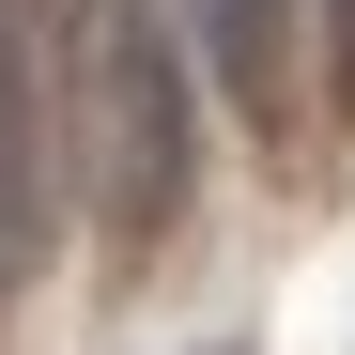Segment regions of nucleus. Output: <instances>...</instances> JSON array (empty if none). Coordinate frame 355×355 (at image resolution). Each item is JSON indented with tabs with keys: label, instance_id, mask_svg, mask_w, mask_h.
<instances>
[{
	"label": "nucleus",
	"instance_id": "obj_3",
	"mask_svg": "<svg viewBox=\"0 0 355 355\" xmlns=\"http://www.w3.org/2000/svg\"><path fill=\"white\" fill-rule=\"evenodd\" d=\"M186 46L216 62V93L248 108V124H293V0H170Z\"/></svg>",
	"mask_w": 355,
	"mask_h": 355
},
{
	"label": "nucleus",
	"instance_id": "obj_1",
	"mask_svg": "<svg viewBox=\"0 0 355 355\" xmlns=\"http://www.w3.org/2000/svg\"><path fill=\"white\" fill-rule=\"evenodd\" d=\"M201 46L155 16V0H93V31H78V78H62V155H78V186L108 216V248H155L170 216H186L201 186Z\"/></svg>",
	"mask_w": 355,
	"mask_h": 355
},
{
	"label": "nucleus",
	"instance_id": "obj_4",
	"mask_svg": "<svg viewBox=\"0 0 355 355\" xmlns=\"http://www.w3.org/2000/svg\"><path fill=\"white\" fill-rule=\"evenodd\" d=\"M0 16H16V31H31V16H62V0H0Z\"/></svg>",
	"mask_w": 355,
	"mask_h": 355
},
{
	"label": "nucleus",
	"instance_id": "obj_2",
	"mask_svg": "<svg viewBox=\"0 0 355 355\" xmlns=\"http://www.w3.org/2000/svg\"><path fill=\"white\" fill-rule=\"evenodd\" d=\"M46 232H62V170H46V108H31V31L0 16V309L46 278Z\"/></svg>",
	"mask_w": 355,
	"mask_h": 355
}]
</instances>
